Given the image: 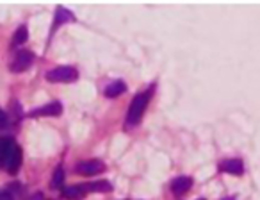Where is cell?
Instances as JSON below:
<instances>
[{"label":"cell","instance_id":"obj_12","mask_svg":"<svg viewBox=\"0 0 260 200\" xmlns=\"http://www.w3.org/2000/svg\"><path fill=\"white\" fill-rule=\"evenodd\" d=\"M12 145H14V139L0 138V170L6 166V159H8V154H9V150H11Z\"/></svg>","mask_w":260,"mask_h":200},{"label":"cell","instance_id":"obj_2","mask_svg":"<svg viewBox=\"0 0 260 200\" xmlns=\"http://www.w3.org/2000/svg\"><path fill=\"white\" fill-rule=\"evenodd\" d=\"M45 77L48 82H74L77 81L78 72L74 66H56L46 72Z\"/></svg>","mask_w":260,"mask_h":200},{"label":"cell","instance_id":"obj_13","mask_svg":"<svg viewBox=\"0 0 260 200\" xmlns=\"http://www.w3.org/2000/svg\"><path fill=\"white\" fill-rule=\"evenodd\" d=\"M86 189H88V193L90 191L107 193V191H112V184H110L109 180H96V182H88L86 184Z\"/></svg>","mask_w":260,"mask_h":200},{"label":"cell","instance_id":"obj_6","mask_svg":"<svg viewBox=\"0 0 260 200\" xmlns=\"http://www.w3.org/2000/svg\"><path fill=\"white\" fill-rule=\"evenodd\" d=\"M61 113H62L61 102L54 100V102L45 104V106L38 107V109H32L27 116L28 118H36V116H61Z\"/></svg>","mask_w":260,"mask_h":200},{"label":"cell","instance_id":"obj_10","mask_svg":"<svg viewBox=\"0 0 260 200\" xmlns=\"http://www.w3.org/2000/svg\"><path fill=\"white\" fill-rule=\"evenodd\" d=\"M86 193H88L86 184H74V186H68V188L62 189V196L68 200H82Z\"/></svg>","mask_w":260,"mask_h":200},{"label":"cell","instance_id":"obj_1","mask_svg":"<svg viewBox=\"0 0 260 200\" xmlns=\"http://www.w3.org/2000/svg\"><path fill=\"white\" fill-rule=\"evenodd\" d=\"M152 93H154V88H150L148 91H141V93H138L132 98L128 111H126V118H125V125L128 127V129L139 125V122L142 120V114H144V109H146L148 102H150Z\"/></svg>","mask_w":260,"mask_h":200},{"label":"cell","instance_id":"obj_8","mask_svg":"<svg viewBox=\"0 0 260 200\" xmlns=\"http://www.w3.org/2000/svg\"><path fill=\"white\" fill-rule=\"evenodd\" d=\"M220 170L224 173H230V175H242L244 173V163L237 157H230V159H224L220 163Z\"/></svg>","mask_w":260,"mask_h":200},{"label":"cell","instance_id":"obj_16","mask_svg":"<svg viewBox=\"0 0 260 200\" xmlns=\"http://www.w3.org/2000/svg\"><path fill=\"white\" fill-rule=\"evenodd\" d=\"M0 200H16V196L12 195L9 189H0Z\"/></svg>","mask_w":260,"mask_h":200},{"label":"cell","instance_id":"obj_17","mask_svg":"<svg viewBox=\"0 0 260 200\" xmlns=\"http://www.w3.org/2000/svg\"><path fill=\"white\" fill-rule=\"evenodd\" d=\"M9 123V118H8V114L4 113V111L0 109V127H6Z\"/></svg>","mask_w":260,"mask_h":200},{"label":"cell","instance_id":"obj_19","mask_svg":"<svg viewBox=\"0 0 260 200\" xmlns=\"http://www.w3.org/2000/svg\"><path fill=\"white\" fill-rule=\"evenodd\" d=\"M198 200H205V198H198Z\"/></svg>","mask_w":260,"mask_h":200},{"label":"cell","instance_id":"obj_15","mask_svg":"<svg viewBox=\"0 0 260 200\" xmlns=\"http://www.w3.org/2000/svg\"><path fill=\"white\" fill-rule=\"evenodd\" d=\"M28 40V29L27 25H20V27L14 31V34H12V47H20L24 45L25 41Z\"/></svg>","mask_w":260,"mask_h":200},{"label":"cell","instance_id":"obj_4","mask_svg":"<svg viewBox=\"0 0 260 200\" xmlns=\"http://www.w3.org/2000/svg\"><path fill=\"white\" fill-rule=\"evenodd\" d=\"M102 171H106V164L98 159L80 161V163H77V166H75V173H78V175H86V177L96 175V173H102Z\"/></svg>","mask_w":260,"mask_h":200},{"label":"cell","instance_id":"obj_5","mask_svg":"<svg viewBox=\"0 0 260 200\" xmlns=\"http://www.w3.org/2000/svg\"><path fill=\"white\" fill-rule=\"evenodd\" d=\"M75 22V15L70 9L62 8V6H57L56 8V15H54V24H52V29H50V34H54L57 29L61 27L64 24H74Z\"/></svg>","mask_w":260,"mask_h":200},{"label":"cell","instance_id":"obj_7","mask_svg":"<svg viewBox=\"0 0 260 200\" xmlns=\"http://www.w3.org/2000/svg\"><path fill=\"white\" fill-rule=\"evenodd\" d=\"M22 166V150L20 147H18L16 143L11 147V150H9L8 154V159H6V170L9 171V173H16L18 168Z\"/></svg>","mask_w":260,"mask_h":200},{"label":"cell","instance_id":"obj_9","mask_svg":"<svg viewBox=\"0 0 260 200\" xmlns=\"http://www.w3.org/2000/svg\"><path fill=\"white\" fill-rule=\"evenodd\" d=\"M192 188V179L191 177H186V175H182V177H176L173 182H171V193L175 196H182V195H186L189 189Z\"/></svg>","mask_w":260,"mask_h":200},{"label":"cell","instance_id":"obj_3","mask_svg":"<svg viewBox=\"0 0 260 200\" xmlns=\"http://www.w3.org/2000/svg\"><path fill=\"white\" fill-rule=\"evenodd\" d=\"M34 61V54L30 50H20L16 52V56L12 57V61L9 63V70L12 74H20V72H25L28 66L32 65Z\"/></svg>","mask_w":260,"mask_h":200},{"label":"cell","instance_id":"obj_14","mask_svg":"<svg viewBox=\"0 0 260 200\" xmlns=\"http://www.w3.org/2000/svg\"><path fill=\"white\" fill-rule=\"evenodd\" d=\"M64 186V168L59 164V166L54 170L52 180H50V188L52 189H61Z\"/></svg>","mask_w":260,"mask_h":200},{"label":"cell","instance_id":"obj_11","mask_svg":"<svg viewBox=\"0 0 260 200\" xmlns=\"http://www.w3.org/2000/svg\"><path fill=\"white\" fill-rule=\"evenodd\" d=\"M126 91V84L123 81H112L106 86V90H104V95L107 98H116L120 95H123Z\"/></svg>","mask_w":260,"mask_h":200},{"label":"cell","instance_id":"obj_18","mask_svg":"<svg viewBox=\"0 0 260 200\" xmlns=\"http://www.w3.org/2000/svg\"><path fill=\"white\" fill-rule=\"evenodd\" d=\"M223 200H236L234 196H226V198H223Z\"/></svg>","mask_w":260,"mask_h":200}]
</instances>
